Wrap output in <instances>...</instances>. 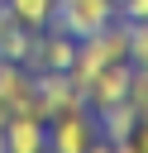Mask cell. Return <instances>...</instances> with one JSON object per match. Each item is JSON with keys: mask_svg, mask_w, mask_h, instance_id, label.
<instances>
[{"mask_svg": "<svg viewBox=\"0 0 148 153\" xmlns=\"http://www.w3.org/2000/svg\"><path fill=\"white\" fill-rule=\"evenodd\" d=\"M119 19H148V0H124L119 5Z\"/></svg>", "mask_w": 148, "mask_h": 153, "instance_id": "7c38bea8", "label": "cell"}, {"mask_svg": "<svg viewBox=\"0 0 148 153\" xmlns=\"http://www.w3.org/2000/svg\"><path fill=\"white\" fill-rule=\"evenodd\" d=\"M115 19H119V5L115 0H57L48 29H62L72 38H86V33H95V29L115 24Z\"/></svg>", "mask_w": 148, "mask_h": 153, "instance_id": "6da1fadb", "label": "cell"}, {"mask_svg": "<svg viewBox=\"0 0 148 153\" xmlns=\"http://www.w3.org/2000/svg\"><path fill=\"white\" fill-rule=\"evenodd\" d=\"M119 153H148V120L134 124V134H129V143H124Z\"/></svg>", "mask_w": 148, "mask_h": 153, "instance_id": "8fae6325", "label": "cell"}, {"mask_svg": "<svg viewBox=\"0 0 148 153\" xmlns=\"http://www.w3.org/2000/svg\"><path fill=\"white\" fill-rule=\"evenodd\" d=\"M5 148H10V153H43V148H48V120L10 115V120H5Z\"/></svg>", "mask_w": 148, "mask_h": 153, "instance_id": "52a82bcc", "label": "cell"}, {"mask_svg": "<svg viewBox=\"0 0 148 153\" xmlns=\"http://www.w3.org/2000/svg\"><path fill=\"white\" fill-rule=\"evenodd\" d=\"M129 24V62L148 67V19H124Z\"/></svg>", "mask_w": 148, "mask_h": 153, "instance_id": "30bf717a", "label": "cell"}, {"mask_svg": "<svg viewBox=\"0 0 148 153\" xmlns=\"http://www.w3.org/2000/svg\"><path fill=\"white\" fill-rule=\"evenodd\" d=\"M72 62H76V38L62 33V29H38L33 48L24 57L29 72H72Z\"/></svg>", "mask_w": 148, "mask_h": 153, "instance_id": "3957f363", "label": "cell"}, {"mask_svg": "<svg viewBox=\"0 0 148 153\" xmlns=\"http://www.w3.org/2000/svg\"><path fill=\"white\" fill-rule=\"evenodd\" d=\"M134 124H138V105H134V100H119V105L95 110L100 143H110V148H124V143H129V134H134Z\"/></svg>", "mask_w": 148, "mask_h": 153, "instance_id": "8992f818", "label": "cell"}, {"mask_svg": "<svg viewBox=\"0 0 148 153\" xmlns=\"http://www.w3.org/2000/svg\"><path fill=\"white\" fill-rule=\"evenodd\" d=\"M10 10H14V19L19 24H29V29H48V19H53V5L57 0H5Z\"/></svg>", "mask_w": 148, "mask_h": 153, "instance_id": "9c48e42d", "label": "cell"}, {"mask_svg": "<svg viewBox=\"0 0 148 153\" xmlns=\"http://www.w3.org/2000/svg\"><path fill=\"white\" fill-rule=\"evenodd\" d=\"M95 143H100V129H95V110L91 105L48 120V148L53 153H91Z\"/></svg>", "mask_w": 148, "mask_h": 153, "instance_id": "7a4b0ae2", "label": "cell"}, {"mask_svg": "<svg viewBox=\"0 0 148 153\" xmlns=\"http://www.w3.org/2000/svg\"><path fill=\"white\" fill-rule=\"evenodd\" d=\"M129 86H134V62H110V67H100V72L91 76L86 105H91V110L119 105V100H129Z\"/></svg>", "mask_w": 148, "mask_h": 153, "instance_id": "5b68a950", "label": "cell"}, {"mask_svg": "<svg viewBox=\"0 0 148 153\" xmlns=\"http://www.w3.org/2000/svg\"><path fill=\"white\" fill-rule=\"evenodd\" d=\"M115 5H124V0H115Z\"/></svg>", "mask_w": 148, "mask_h": 153, "instance_id": "5bb4252c", "label": "cell"}, {"mask_svg": "<svg viewBox=\"0 0 148 153\" xmlns=\"http://www.w3.org/2000/svg\"><path fill=\"white\" fill-rule=\"evenodd\" d=\"M33 33H38V29L19 24V19H14V10H10V5H0V57H5V62H24V57H29V48H33Z\"/></svg>", "mask_w": 148, "mask_h": 153, "instance_id": "ba28073f", "label": "cell"}, {"mask_svg": "<svg viewBox=\"0 0 148 153\" xmlns=\"http://www.w3.org/2000/svg\"><path fill=\"white\" fill-rule=\"evenodd\" d=\"M0 5H5V0H0Z\"/></svg>", "mask_w": 148, "mask_h": 153, "instance_id": "9a60e30c", "label": "cell"}, {"mask_svg": "<svg viewBox=\"0 0 148 153\" xmlns=\"http://www.w3.org/2000/svg\"><path fill=\"white\" fill-rule=\"evenodd\" d=\"M33 91L43 115H67V110H86V91L72 81V72H33Z\"/></svg>", "mask_w": 148, "mask_h": 153, "instance_id": "277c9868", "label": "cell"}, {"mask_svg": "<svg viewBox=\"0 0 148 153\" xmlns=\"http://www.w3.org/2000/svg\"><path fill=\"white\" fill-rule=\"evenodd\" d=\"M5 120H10V110L0 105V153H5Z\"/></svg>", "mask_w": 148, "mask_h": 153, "instance_id": "4fadbf2b", "label": "cell"}]
</instances>
